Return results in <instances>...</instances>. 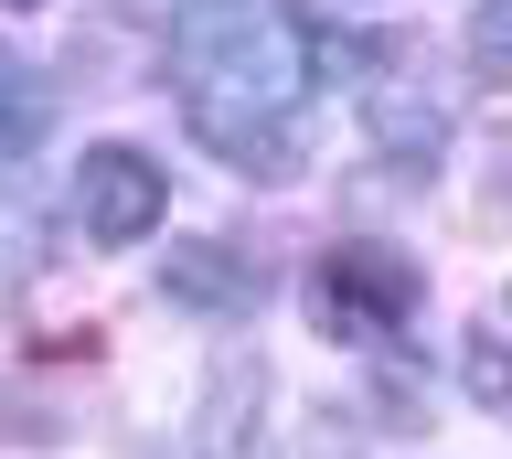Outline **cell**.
I'll list each match as a JSON object with an SVG mask.
<instances>
[{
    "label": "cell",
    "mask_w": 512,
    "mask_h": 459,
    "mask_svg": "<svg viewBox=\"0 0 512 459\" xmlns=\"http://www.w3.org/2000/svg\"><path fill=\"white\" fill-rule=\"evenodd\" d=\"M320 86V33L288 0H182L171 97L182 129L246 182H299V118Z\"/></svg>",
    "instance_id": "obj_1"
},
{
    "label": "cell",
    "mask_w": 512,
    "mask_h": 459,
    "mask_svg": "<svg viewBox=\"0 0 512 459\" xmlns=\"http://www.w3.org/2000/svg\"><path fill=\"white\" fill-rule=\"evenodd\" d=\"M352 97H363V129H374V150H395L406 171H427L448 150V129H459V97H448V75L427 43H352L342 54Z\"/></svg>",
    "instance_id": "obj_2"
},
{
    "label": "cell",
    "mask_w": 512,
    "mask_h": 459,
    "mask_svg": "<svg viewBox=\"0 0 512 459\" xmlns=\"http://www.w3.org/2000/svg\"><path fill=\"white\" fill-rule=\"evenodd\" d=\"M416 310H427V278H416V257H395L384 235L320 246V267H310V321L331 331V342H406Z\"/></svg>",
    "instance_id": "obj_3"
},
{
    "label": "cell",
    "mask_w": 512,
    "mask_h": 459,
    "mask_svg": "<svg viewBox=\"0 0 512 459\" xmlns=\"http://www.w3.org/2000/svg\"><path fill=\"white\" fill-rule=\"evenodd\" d=\"M160 214H171V171L139 139H96L75 161V225H86V246H139V235H160Z\"/></svg>",
    "instance_id": "obj_4"
},
{
    "label": "cell",
    "mask_w": 512,
    "mask_h": 459,
    "mask_svg": "<svg viewBox=\"0 0 512 459\" xmlns=\"http://www.w3.org/2000/svg\"><path fill=\"white\" fill-rule=\"evenodd\" d=\"M160 299L192 310V321H246L256 299H267V267H256L235 235H182L171 267H160Z\"/></svg>",
    "instance_id": "obj_5"
},
{
    "label": "cell",
    "mask_w": 512,
    "mask_h": 459,
    "mask_svg": "<svg viewBox=\"0 0 512 459\" xmlns=\"http://www.w3.org/2000/svg\"><path fill=\"white\" fill-rule=\"evenodd\" d=\"M256 406H267V374H256V363H224V374H214V406H203V438H192V459H278Z\"/></svg>",
    "instance_id": "obj_6"
},
{
    "label": "cell",
    "mask_w": 512,
    "mask_h": 459,
    "mask_svg": "<svg viewBox=\"0 0 512 459\" xmlns=\"http://www.w3.org/2000/svg\"><path fill=\"white\" fill-rule=\"evenodd\" d=\"M43 129H54V86H43V65L0 54V171H22L32 150H43Z\"/></svg>",
    "instance_id": "obj_7"
},
{
    "label": "cell",
    "mask_w": 512,
    "mask_h": 459,
    "mask_svg": "<svg viewBox=\"0 0 512 459\" xmlns=\"http://www.w3.org/2000/svg\"><path fill=\"white\" fill-rule=\"evenodd\" d=\"M32 278H43V214L0 193V321L32 299Z\"/></svg>",
    "instance_id": "obj_8"
},
{
    "label": "cell",
    "mask_w": 512,
    "mask_h": 459,
    "mask_svg": "<svg viewBox=\"0 0 512 459\" xmlns=\"http://www.w3.org/2000/svg\"><path fill=\"white\" fill-rule=\"evenodd\" d=\"M470 395H491V406L512 395V342H502V331H480V342H470Z\"/></svg>",
    "instance_id": "obj_9"
},
{
    "label": "cell",
    "mask_w": 512,
    "mask_h": 459,
    "mask_svg": "<svg viewBox=\"0 0 512 459\" xmlns=\"http://www.w3.org/2000/svg\"><path fill=\"white\" fill-rule=\"evenodd\" d=\"M470 43H480V54H491V65H512V0H480Z\"/></svg>",
    "instance_id": "obj_10"
},
{
    "label": "cell",
    "mask_w": 512,
    "mask_h": 459,
    "mask_svg": "<svg viewBox=\"0 0 512 459\" xmlns=\"http://www.w3.org/2000/svg\"><path fill=\"white\" fill-rule=\"evenodd\" d=\"M0 11H32V0H0Z\"/></svg>",
    "instance_id": "obj_11"
}]
</instances>
